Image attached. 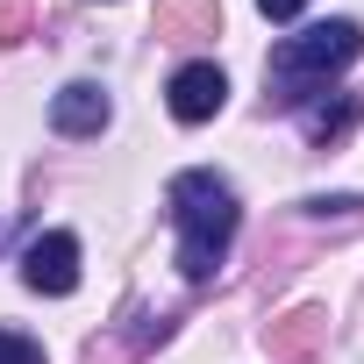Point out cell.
Returning a JSON list of instances; mask_svg holds the SVG:
<instances>
[{"label": "cell", "instance_id": "cell-9", "mask_svg": "<svg viewBox=\"0 0 364 364\" xmlns=\"http://www.w3.org/2000/svg\"><path fill=\"white\" fill-rule=\"evenodd\" d=\"M0 364H43V343L22 328H0Z\"/></svg>", "mask_w": 364, "mask_h": 364}, {"label": "cell", "instance_id": "cell-3", "mask_svg": "<svg viewBox=\"0 0 364 364\" xmlns=\"http://www.w3.org/2000/svg\"><path fill=\"white\" fill-rule=\"evenodd\" d=\"M22 279H29L36 293H50V300H65V293L79 286V243H72L65 229H50V236H36V243L22 250Z\"/></svg>", "mask_w": 364, "mask_h": 364}, {"label": "cell", "instance_id": "cell-5", "mask_svg": "<svg viewBox=\"0 0 364 364\" xmlns=\"http://www.w3.org/2000/svg\"><path fill=\"white\" fill-rule=\"evenodd\" d=\"M50 129H58V136H100V129H107V93L86 86V79L65 86V93L50 100Z\"/></svg>", "mask_w": 364, "mask_h": 364}, {"label": "cell", "instance_id": "cell-10", "mask_svg": "<svg viewBox=\"0 0 364 364\" xmlns=\"http://www.w3.org/2000/svg\"><path fill=\"white\" fill-rule=\"evenodd\" d=\"M29 29V0H0V36H22Z\"/></svg>", "mask_w": 364, "mask_h": 364}, {"label": "cell", "instance_id": "cell-1", "mask_svg": "<svg viewBox=\"0 0 364 364\" xmlns=\"http://www.w3.org/2000/svg\"><path fill=\"white\" fill-rule=\"evenodd\" d=\"M171 229H178V272L186 279H215V264L229 257L236 236V193L215 171H178L171 178Z\"/></svg>", "mask_w": 364, "mask_h": 364}, {"label": "cell", "instance_id": "cell-6", "mask_svg": "<svg viewBox=\"0 0 364 364\" xmlns=\"http://www.w3.org/2000/svg\"><path fill=\"white\" fill-rule=\"evenodd\" d=\"M357 122V93H336V100H314L307 107V143H328V136H343Z\"/></svg>", "mask_w": 364, "mask_h": 364}, {"label": "cell", "instance_id": "cell-7", "mask_svg": "<svg viewBox=\"0 0 364 364\" xmlns=\"http://www.w3.org/2000/svg\"><path fill=\"white\" fill-rule=\"evenodd\" d=\"M178 29H222V8H215V0H171V8H164V36H178Z\"/></svg>", "mask_w": 364, "mask_h": 364}, {"label": "cell", "instance_id": "cell-4", "mask_svg": "<svg viewBox=\"0 0 364 364\" xmlns=\"http://www.w3.org/2000/svg\"><path fill=\"white\" fill-rule=\"evenodd\" d=\"M222 100H229L222 65H186V72L171 79V114L178 122H208V114H222Z\"/></svg>", "mask_w": 364, "mask_h": 364}, {"label": "cell", "instance_id": "cell-8", "mask_svg": "<svg viewBox=\"0 0 364 364\" xmlns=\"http://www.w3.org/2000/svg\"><path fill=\"white\" fill-rule=\"evenodd\" d=\"M314 328H321V314H293L286 328H272V357H300L314 343Z\"/></svg>", "mask_w": 364, "mask_h": 364}, {"label": "cell", "instance_id": "cell-11", "mask_svg": "<svg viewBox=\"0 0 364 364\" xmlns=\"http://www.w3.org/2000/svg\"><path fill=\"white\" fill-rule=\"evenodd\" d=\"M257 8H264V15H272V22H293V15H300V8H307V0H257Z\"/></svg>", "mask_w": 364, "mask_h": 364}, {"label": "cell", "instance_id": "cell-2", "mask_svg": "<svg viewBox=\"0 0 364 364\" xmlns=\"http://www.w3.org/2000/svg\"><path fill=\"white\" fill-rule=\"evenodd\" d=\"M364 50V36H357V22H314V29H300V36H286L279 50H272V79L286 86L279 100H300L307 86H321L328 72H343L350 58Z\"/></svg>", "mask_w": 364, "mask_h": 364}]
</instances>
